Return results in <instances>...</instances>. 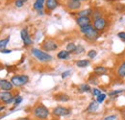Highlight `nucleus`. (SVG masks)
Here are the masks:
<instances>
[{"label": "nucleus", "instance_id": "36", "mask_svg": "<svg viewBox=\"0 0 125 120\" xmlns=\"http://www.w3.org/2000/svg\"><path fill=\"white\" fill-rule=\"evenodd\" d=\"M70 73H71V71H70V70H67V71H64V72H62V79H64V78L68 77Z\"/></svg>", "mask_w": 125, "mask_h": 120}, {"label": "nucleus", "instance_id": "7", "mask_svg": "<svg viewBox=\"0 0 125 120\" xmlns=\"http://www.w3.org/2000/svg\"><path fill=\"white\" fill-rule=\"evenodd\" d=\"M93 26L96 31H98L99 33L104 31L107 26H108V20L105 18V17H101V18H98L96 20L93 21Z\"/></svg>", "mask_w": 125, "mask_h": 120}, {"label": "nucleus", "instance_id": "39", "mask_svg": "<svg viewBox=\"0 0 125 120\" xmlns=\"http://www.w3.org/2000/svg\"><path fill=\"white\" fill-rule=\"evenodd\" d=\"M16 120H31V118L28 117V116H24V117H19V118H17Z\"/></svg>", "mask_w": 125, "mask_h": 120}, {"label": "nucleus", "instance_id": "8", "mask_svg": "<svg viewBox=\"0 0 125 120\" xmlns=\"http://www.w3.org/2000/svg\"><path fill=\"white\" fill-rule=\"evenodd\" d=\"M20 38H21V40H22L25 46H30V45L33 44V40H32L31 37L29 35V32L26 28H23L20 31Z\"/></svg>", "mask_w": 125, "mask_h": 120}, {"label": "nucleus", "instance_id": "42", "mask_svg": "<svg viewBox=\"0 0 125 120\" xmlns=\"http://www.w3.org/2000/svg\"><path fill=\"white\" fill-rule=\"evenodd\" d=\"M3 68H4V66H3V64H2V63H0V70H2Z\"/></svg>", "mask_w": 125, "mask_h": 120}, {"label": "nucleus", "instance_id": "30", "mask_svg": "<svg viewBox=\"0 0 125 120\" xmlns=\"http://www.w3.org/2000/svg\"><path fill=\"white\" fill-rule=\"evenodd\" d=\"M89 83L92 84V85H98V80H97V76L94 75L91 76L89 78Z\"/></svg>", "mask_w": 125, "mask_h": 120}, {"label": "nucleus", "instance_id": "35", "mask_svg": "<svg viewBox=\"0 0 125 120\" xmlns=\"http://www.w3.org/2000/svg\"><path fill=\"white\" fill-rule=\"evenodd\" d=\"M117 37H118L120 40H125V32H119V33L117 34Z\"/></svg>", "mask_w": 125, "mask_h": 120}, {"label": "nucleus", "instance_id": "33", "mask_svg": "<svg viewBox=\"0 0 125 120\" xmlns=\"http://www.w3.org/2000/svg\"><path fill=\"white\" fill-rule=\"evenodd\" d=\"M92 93H93V95L95 96V97H97L99 94H101L102 92H101V90H99V89H97V88H94V89H92Z\"/></svg>", "mask_w": 125, "mask_h": 120}, {"label": "nucleus", "instance_id": "41", "mask_svg": "<svg viewBox=\"0 0 125 120\" xmlns=\"http://www.w3.org/2000/svg\"><path fill=\"white\" fill-rule=\"evenodd\" d=\"M121 115H122V117H123V119L125 120V110H123L121 111Z\"/></svg>", "mask_w": 125, "mask_h": 120}, {"label": "nucleus", "instance_id": "22", "mask_svg": "<svg viewBox=\"0 0 125 120\" xmlns=\"http://www.w3.org/2000/svg\"><path fill=\"white\" fill-rule=\"evenodd\" d=\"M91 63V61L89 60H85V59H82V60H78L76 61V65L80 67V68H84V67H87L89 66Z\"/></svg>", "mask_w": 125, "mask_h": 120}, {"label": "nucleus", "instance_id": "31", "mask_svg": "<svg viewBox=\"0 0 125 120\" xmlns=\"http://www.w3.org/2000/svg\"><path fill=\"white\" fill-rule=\"evenodd\" d=\"M27 1H28V0H16L15 5H16V8H21V7H23L24 3L27 2Z\"/></svg>", "mask_w": 125, "mask_h": 120}, {"label": "nucleus", "instance_id": "13", "mask_svg": "<svg viewBox=\"0 0 125 120\" xmlns=\"http://www.w3.org/2000/svg\"><path fill=\"white\" fill-rule=\"evenodd\" d=\"M58 6H59V0H45L44 7L49 12L55 10Z\"/></svg>", "mask_w": 125, "mask_h": 120}, {"label": "nucleus", "instance_id": "25", "mask_svg": "<svg viewBox=\"0 0 125 120\" xmlns=\"http://www.w3.org/2000/svg\"><path fill=\"white\" fill-rule=\"evenodd\" d=\"M92 29H94V26H93V24H90V25H87V26L81 27V28H80V32H81L83 35H86L87 33H89Z\"/></svg>", "mask_w": 125, "mask_h": 120}, {"label": "nucleus", "instance_id": "11", "mask_svg": "<svg viewBox=\"0 0 125 120\" xmlns=\"http://www.w3.org/2000/svg\"><path fill=\"white\" fill-rule=\"evenodd\" d=\"M13 89L14 86L11 81H8L6 79H0V90L3 91H12Z\"/></svg>", "mask_w": 125, "mask_h": 120}, {"label": "nucleus", "instance_id": "1", "mask_svg": "<svg viewBox=\"0 0 125 120\" xmlns=\"http://www.w3.org/2000/svg\"><path fill=\"white\" fill-rule=\"evenodd\" d=\"M50 114L49 110L43 104L37 105L33 110V115L39 120H46Z\"/></svg>", "mask_w": 125, "mask_h": 120}, {"label": "nucleus", "instance_id": "4", "mask_svg": "<svg viewBox=\"0 0 125 120\" xmlns=\"http://www.w3.org/2000/svg\"><path fill=\"white\" fill-rule=\"evenodd\" d=\"M58 46L59 45H58L57 41L55 40H53V39H46L42 42V49L43 51H45V52H50V51L57 50Z\"/></svg>", "mask_w": 125, "mask_h": 120}, {"label": "nucleus", "instance_id": "6", "mask_svg": "<svg viewBox=\"0 0 125 120\" xmlns=\"http://www.w3.org/2000/svg\"><path fill=\"white\" fill-rule=\"evenodd\" d=\"M71 113L70 109L65 108V107H62V106H58L56 108L53 109L52 110V114L54 116H58V117H62V116H67Z\"/></svg>", "mask_w": 125, "mask_h": 120}, {"label": "nucleus", "instance_id": "29", "mask_svg": "<svg viewBox=\"0 0 125 120\" xmlns=\"http://www.w3.org/2000/svg\"><path fill=\"white\" fill-rule=\"evenodd\" d=\"M22 100H23V98H22L20 95H16V99H15V101H14V108H16V107H17V106L19 105V104L22 102Z\"/></svg>", "mask_w": 125, "mask_h": 120}, {"label": "nucleus", "instance_id": "14", "mask_svg": "<svg viewBox=\"0 0 125 120\" xmlns=\"http://www.w3.org/2000/svg\"><path fill=\"white\" fill-rule=\"evenodd\" d=\"M107 72H108V68L103 65H97L94 68V73L96 76L105 75Z\"/></svg>", "mask_w": 125, "mask_h": 120}, {"label": "nucleus", "instance_id": "24", "mask_svg": "<svg viewBox=\"0 0 125 120\" xmlns=\"http://www.w3.org/2000/svg\"><path fill=\"white\" fill-rule=\"evenodd\" d=\"M10 42V37H6L5 39L0 40V52L7 47V45Z\"/></svg>", "mask_w": 125, "mask_h": 120}, {"label": "nucleus", "instance_id": "9", "mask_svg": "<svg viewBox=\"0 0 125 120\" xmlns=\"http://www.w3.org/2000/svg\"><path fill=\"white\" fill-rule=\"evenodd\" d=\"M75 21H76V24L81 28V27H84V26L92 24L93 20H92L91 16H77Z\"/></svg>", "mask_w": 125, "mask_h": 120}, {"label": "nucleus", "instance_id": "43", "mask_svg": "<svg viewBox=\"0 0 125 120\" xmlns=\"http://www.w3.org/2000/svg\"><path fill=\"white\" fill-rule=\"evenodd\" d=\"M77 1H80V2H87V1H89V0H77Z\"/></svg>", "mask_w": 125, "mask_h": 120}, {"label": "nucleus", "instance_id": "16", "mask_svg": "<svg viewBox=\"0 0 125 120\" xmlns=\"http://www.w3.org/2000/svg\"><path fill=\"white\" fill-rule=\"evenodd\" d=\"M44 4H45V0H35V2L33 4V8L37 12H40V11L43 10Z\"/></svg>", "mask_w": 125, "mask_h": 120}, {"label": "nucleus", "instance_id": "15", "mask_svg": "<svg viewBox=\"0 0 125 120\" xmlns=\"http://www.w3.org/2000/svg\"><path fill=\"white\" fill-rule=\"evenodd\" d=\"M98 109H99V103H97L96 100H93V101L89 104V106H88L87 111H88V112H91V113H94V112H95Z\"/></svg>", "mask_w": 125, "mask_h": 120}, {"label": "nucleus", "instance_id": "19", "mask_svg": "<svg viewBox=\"0 0 125 120\" xmlns=\"http://www.w3.org/2000/svg\"><path fill=\"white\" fill-rule=\"evenodd\" d=\"M78 91L80 93H88L92 91V88L89 84H81L78 87Z\"/></svg>", "mask_w": 125, "mask_h": 120}, {"label": "nucleus", "instance_id": "3", "mask_svg": "<svg viewBox=\"0 0 125 120\" xmlns=\"http://www.w3.org/2000/svg\"><path fill=\"white\" fill-rule=\"evenodd\" d=\"M29 82V77L25 74H20V75H15L11 78V83L13 84L14 87L19 88L25 86Z\"/></svg>", "mask_w": 125, "mask_h": 120}, {"label": "nucleus", "instance_id": "17", "mask_svg": "<svg viewBox=\"0 0 125 120\" xmlns=\"http://www.w3.org/2000/svg\"><path fill=\"white\" fill-rule=\"evenodd\" d=\"M116 74H117V76H118L119 78H121V79L125 78V60L122 61V62L118 65V67H117V69H116Z\"/></svg>", "mask_w": 125, "mask_h": 120}, {"label": "nucleus", "instance_id": "2", "mask_svg": "<svg viewBox=\"0 0 125 120\" xmlns=\"http://www.w3.org/2000/svg\"><path fill=\"white\" fill-rule=\"evenodd\" d=\"M31 53L32 55L41 62H49L53 60V57L50 54H48L45 51L39 49V48H32Z\"/></svg>", "mask_w": 125, "mask_h": 120}, {"label": "nucleus", "instance_id": "26", "mask_svg": "<svg viewBox=\"0 0 125 120\" xmlns=\"http://www.w3.org/2000/svg\"><path fill=\"white\" fill-rule=\"evenodd\" d=\"M76 46L77 45L75 44V43L70 42V43H68V44L66 45V51H68L69 53H74V51L76 49Z\"/></svg>", "mask_w": 125, "mask_h": 120}, {"label": "nucleus", "instance_id": "34", "mask_svg": "<svg viewBox=\"0 0 125 120\" xmlns=\"http://www.w3.org/2000/svg\"><path fill=\"white\" fill-rule=\"evenodd\" d=\"M122 92H123V90H114V91H111L109 93V95L111 97H113V96L118 95V94H120V93H122Z\"/></svg>", "mask_w": 125, "mask_h": 120}, {"label": "nucleus", "instance_id": "37", "mask_svg": "<svg viewBox=\"0 0 125 120\" xmlns=\"http://www.w3.org/2000/svg\"><path fill=\"white\" fill-rule=\"evenodd\" d=\"M116 119V115L115 114H113V115H109L107 117H105L103 120H115Z\"/></svg>", "mask_w": 125, "mask_h": 120}, {"label": "nucleus", "instance_id": "44", "mask_svg": "<svg viewBox=\"0 0 125 120\" xmlns=\"http://www.w3.org/2000/svg\"><path fill=\"white\" fill-rule=\"evenodd\" d=\"M71 120H76V119H71Z\"/></svg>", "mask_w": 125, "mask_h": 120}, {"label": "nucleus", "instance_id": "18", "mask_svg": "<svg viewBox=\"0 0 125 120\" xmlns=\"http://www.w3.org/2000/svg\"><path fill=\"white\" fill-rule=\"evenodd\" d=\"M55 99L59 102H62V103H65V102H68L70 100V97L65 94V93H59L57 95H55Z\"/></svg>", "mask_w": 125, "mask_h": 120}, {"label": "nucleus", "instance_id": "20", "mask_svg": "<svg viewBox=\"0 0 125 120\" xmlns=\"http://www.w3.org/2000/svg\"><path fill=\"white\" fill-rule=\"evenodd\" d=\"M102 11L100 10V9H95V10H93V14L91 15V18H92V20L94 21V20H96V19H98V18H101V17H103L102 16Z\"/></svg>", "mask_w": 125, "mask_h": 120}, {"label": "nucleus", "instance_id": "10", "mask_svg": "<svg viewBox=\"0 0 125 120\" xmlns=\"http://www.w3.org/2000/svg\"><path fill=\"white\" fill-rule=\"evenodd\" d=\"M66 8L70 11H77L81 8L82 6V2L80 1H77V0H67L66 3Z\"/></svg>", "mask_w": 125, "mask_h": 120}, {"label": "nucleus", "instance_id": "40", "mask_svg": "<svg viewBox=\"0 0 125 120\" xmlns=\"http://www.w3.org/2000/svg\"><path fill=\"white\" fill-rule=\"evenodd\" d=\"M6 110V106L0 105V112H1V111H3V110Z\"/></svg>", "mask_w": 125, "mask_h": 120}, {"label": "nucleus", "instance_id": "5", "mask_svg": "<svg viewBox=\"0 0 125 120\" xmlns=\"http://www.w3.org/2000/svg\"><path fill=\"white\" fill-rule=\"evenodd\" d=\"M16 96L13 95L12 91H2V92H0V101L6 105L13 104L16 99Z\"/></svg>", "mask_w": 125, "mask_h": 120}, {"label": "nucleus", "instance_id": "23", "mask_svg": "<svg viewBox=\"0 0 125 120\" xmlns=\"http://www.w3.org/2000/svg\"><path fill=\"white\" fill-rule=\"evenodd\" d=\"M92 14H93V9L88 8V9L79 11L78 13H77V15H78V16H91Z\"/></svg>", "mask_w": 125, "mask_h": 120}, {"label": "nucleus", "instance_id": "27", "mask_svg": "<svg viewBox=\"0 0 125 120\" xmlns=\"http://www.w3.org/2000/svg\"><path fill=\"white\" fill-rule=\"evenodd\" d=\"M84 52H85V47H84L83 45L79 44L76 46V49H75V51H74V54L80 55V54H82V53H84Z\"/></svg>", "mask_w": 125, "mask_h": 120}, {"label": "nucleus", "instance_id": "28", "mask_svg": "<svg viewBox=\"0 0 125 120\" xmlns=\"http://www.w3.org/2000/svg\"><path fill=\"white\" fill-rule=\"evenodd\" d=\"M106 97H107V95H106L105 93H101V94H99V95L96 97V101H97V103H99V104L103 103V102L105 101Z\"/></svg>", "mask_w": 125, "mask_h": 120}, {"label": "nucleus", "instance_id": "12", "mask_svg": "<svg viewBox=\"0 0 125 120\" xmlns=\"http://www.w3.org/2000/svg\"><path fill=\"white\" fill-rule=\"evenodd\" d=\"M99 36H100L99 32L96 31L94 28V29H92L89 33H87V34L85 35V38H86V40H88L89 41H95V40L99 38Z\"/></svg>", "mask_w": 125, "mask_h": 120}, {"label": "nucleus", "instance_id": "32", "mask_svg": "<svg viewBox=\"0 0 125 120\" xmlns=\"http://www.w3.org/2000/svg\"><path fill=\"white\" fill-rule=\"evenodd\" d=\"M96 55H97V52L95 51V50H90L89 52H88V57L90 58V59H94L95 57H96Z\"/></svg>", "mask_w": 125, "mask_h": 120}, {"label": "nucleus", "instance_id": "21", "mask_svg": "<svg viewBox=\"0 0 125 120\" xmlns=\"http://www.w3.org/2000/svg\"><path fill=\"white\" fill-rule=\"evenodd\" d=\"M69 56H70V53L66 50H62L57 54V58L60 60H66L69 58Z\"/></svg>", "mask_w": 125, "mask_h": 120}, {"label": "nucleus", "instance_id": "38", "mask_svg": "<svg viewBox=\"0 0 125 120\" xmlns=\"http://www.w3.org/2000/svg\"><path fill=\"white\" fill-rule=\"evenodd\" d=\"M12 52H13V51H12L11 49H6V48H5V49H3L0 53H2V54H10V53H12Z\"/></svg>", "mask_w": 125, "mask_h": 120}]
</instances>
